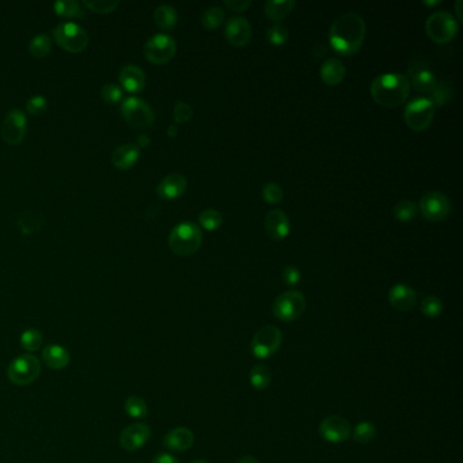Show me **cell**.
I'll list each match as a JSON object with an SVG mask.
<instances>
[{
	"label": "cell",
	"instance_id": "obj_1",
	"mask_svg": "<svg viewBox=\"0 0 463 463\" xmlns=\"http://www.w3.org/2000/svg\"><path fill=\"white\" fill-rule=\"evenodd\" d=\"M366 39V22L360 14L349 11L333 22L329 32V42L342 56L355 55Z\"/></svg>",
	"mask_w": 463,
	"mask_h": 463
},
{
	"label": "cell",
	"instance_id": "obj_2",
	"mask_svg": "<svg viewBox=\"0 0 463 463\" xmlns=\"http://www.w3.org/2000/svg\"><path fill=\"white\" fill-rule=\"evenodd\" d=\"M411 92L408 77L397 72L378 75L371 83V95L375 102L384 108H397L402 105Z\"/></svg>",
	"mask_w": 463,
	"mask_h": 463
},
{
	"label": "cell",
	"instance_id": "obj_3",
	"mask_svg": "<svg viewBox=\"0 0 463 463\" xmlns=\"http://www.w3.org/2000/svg\"><path fill=\"white\" fill-rule=\"evenodd\" d=\"M203 244V233L193 221L177 224L168 235V246L177 255H192L200 249Z\"/></svg>",
	"mask_w": 463,
	"mask_h": 463
},
{
	"label": "cell",
	"instance_id": "obj_4",
	"mask_svg": "<svg viewBox=\"0 0 463 463\" xmlns=\"http://www.w3.org/2000/svg\"><path fill=\"white\" fill-rule=\"evenodd\" d=\"M428 37L436 43H447L458 33V21L449 11H435L425 22Z\"/></svg>",
	"mask_w": 463,
	"mask_h": 463
},
{
	"label": "cell",
	"instance_id": "obj_5",
	"mask_svg": "<svg viewBox=\"0 0 463 463\" xmlns=\"http://www.w3.org/2000/svg\"><path fill=\"white\" fill-rule=\"evenodd\" d=\"M41 364L35 355H22L15 357L8 368L7 377L17 386H28L40 377Z\"/></svg>",
	"mask_w": 463,
	"mask_h": 463
},
{
	"label": "cell",
	"instance_id": "obj_6",
	"mask_svg": "<svg viewBox=\"0 0 463 463\" xmlns=\"http://www.w3.org/2000/svg\"><path fill=\"white\" fill-rule=\"evenodd\" d=\"M435 106L433 104L426 98L420 97L412 99L404 112V119L406 126L412 130L421 132L425 130L428 126L432 124L433 116H435Z\"/></svg>",
	"mask_w": 463,
	"mask_h": 463
},
{
	"label": "cell",
	"instance_id": "obj_7",
	"mask_svg": "<svg viewBox=\"0 0 463 463\" xmlns=\"http://www.w3.org/2000/svg\"><path fill=\"white\" fill-rule=\"evenodd\" d=\"M282 342L283 335L279 328L272 325L264 326L253 337L250 345L253 356L259 360L269 359L279 351Z\"/></svg>",
	"mask_w": 463,
	"mask_h": 463
},
{
	"label": "cell",
	"instance_id": "obj_8",
	"mask_svg": "<svg viewBox=\"0 0 463 463\" xmlns=\"http://www.w3.org/2000/svg\"><path fill=\"white\" fill-rule=\"evenodd\" d=\"M306 310V297L299 291H287L279 295L273 303V314L283 322H293Z\"/></svg>",
	"mask_w": 463,
	"mask_h": 463
},
{
	"label": "cell",
	"instance_id": "obj_9",
	"mask_svg": "<svg viewBox=\"0 0 463 463\" xmlns=\"http://www.w3.org/2000/svg\"><path fill=\"white\" fill-rule=\"evenodd\" d=\"M53 37L61 48L71 53L82 52L88 43V36L86 30L82 26L72 22H64L57 25L53 30Z\"/></svg>",
	"mask_w": 463,
	"mask_h": 463
},
{
	"label": "cell",
	"instance_id": "obj_10",
	"mask_svg": "<svg viewBox=\"0 0 463 463\" xmlns=\"http://www.w3.org/2000/svg\"><path fill=\"white\" fill-rule=\"evenodd\" d=\"M121 116L133 128H148L155 119L150 105L137 97H129L123 101Z\"/></svg>",
	"mask_w": 463,
	"mask_h": 463
},
{
	"label": "cell",
	"instance_id": "obj_11",
	"mask_svg": "<svg viewBox=\"0 0 463 463\" xmlns=\"http://www.w3.org/2000/svg\"><path fill=\"white\" fill-rule=\"evenodd\" d=\"M175 52H177L175 40L168 35H157L151 37L144 46L146 59L157 66L170 61L174 57Z\"/></svg>",
	"mask_w": 463,
	"mask_h": 463
},
{
	"label": "cell",
	"instance_id": "obj_12",
	"mask_svg": "<svg viewBox=\"0 0 463 463\" xmlns=\"http://www.w3.org/2000/svg\"><path fill=\"white\" fill-rule=\"evenodd\" d=\"M421 215L429 221L444 220L450 210L451 203L442 192H426L420 200Z\"/></svg>",
	"mask_w": 463,
	"mask_h": 463
},
{
	"label": "cell",
	"instance_id": "obj_13",
	"mask_svg": "<svg viewBox=\"0 0 463 463\" xmlns=\"http://www.w3.org/2000/svg\"><path fill=\"white\" fill-rule=\"evenodd\" d=\"M28 120L22 110L12 109L7 113L1 124V137L7 144H19L26 135Z\"/></svg>",
	"mask_w": 463,
	"mask_h": 463
},
{
	"label": "cell",
	"instance_id": "obj_14",
	"mask_svg": "<svg viewBox=\"0 0 463 463\" xmlns=\"http://www.w3.org/2000/svg\"><path fill=\"white\" fill-rule=\"evenodd\" d=\"M319 435L329 443H342L351 436V424L344 417L329 416L321 421Z\"/></svg>",
	"mask_w": 463,
	"mask_h": 463
},
{
	"label": "cell",
	"instance_id": "obj_15",
	"mask_svg": "<svg viewBox=\"0 0 463 463\" xmlns=\"http://www.w3.org/2000/svg\"><path fill=\"white\" fill-rule=\"evenodd\" d=\"M151 436V429L144 422H135L123 429L120 435V446L126 451H136L141 449Z\"/></svg>",
	"mask_w": 463,
	"mask_h": 463
},
{
	"label": "cell",
	"instance_id": "obj_16",
	"mask_svg": "<svg viewBox=\"0 0 463 463\" xmlns=\"http://www.w3.org/2000/svg\"><path fill=\"white\" fill-rule=\"evenodd\" d=\"M224 35L231 45L245 46L252 40V26L246 18L234 17L226 23Z\"/></svg>",
	"mask_w": 463,
	"mask_h": 463
},
{
	"label": "cell",
	"instance_id": "obj_17",
	"mask_svg": "<svg viewBox=\"0 0 463 463\" xmlns=\"http://www.w3.org/2000/svg\"><path fill=\"white\" fill-rule=\"evenodd\" d=\"M265 231L273 241H282L290 234V220L282 210H269L265 216Z\"/></svg>",
	"mask_w": 463,
	"mask_h": 463
},
{
	"label": "cell",
	"instance_id": "obj_18",
	"mask_svg": "<svg viewBox=\"0 0 463 463\" xmlns=\"http://www.w3.org/2000/svg\"><path fill=\"white\" fill-rule=\"evenodd\" d=\"M186 178L179 173H173L166 175L158 185L157 193L165 200H174L182 196L186 190Z\"/></svg>",
	"mask_w": 463,
	"mask_h": 463
},
{
	"label": "cell",
	"instance_id": "obj_19",
	"mask_svg": "<svg viewBox=\"0 0 463 463\" xmlns=\"http://www.w3.org/2000/svg\"><path fill=\"white\" fill-rule=\"evenodd\" d=\"M388 302L395 310L411 311L417 303V295L409 286L395 284L388 293Z\"/></svg>",
	"mask_w": 463,
	"mask_h": 463
},
{
	"label": "cell",
	"instance_id": "obj_20",
	"mask_svg": "<svg viewBox=\"0 0 463 463\" xmlns=\"http://www.w3.org/2000/svg\"><path fill=\"white\" fill-rule=\"evenodd\" d=\"M408 74L412 78V86L416 88V91L422 94H429L437 82L433 71L426 66H421L420 63L411 66Z\"/></svg>",
	"mask_w": 463,
	"mask_h": 463
},
{
	"label": "cell",
	"instance_id": "obj_21",
	"mask_svg": "<svg viewBox=\"0 0 463 463\" xmlns=\"http://www.w3.org/2000/svg\"><path fill=\"white\" fill-rule=\"evenodd\" d=\"M193 442H195V436L192 431L185 426H178V428L171 429L165 436L164 446L171 451L182 453V451L189 450L193 446Z\"/></svg>",
	"mask_w": 463,
	"mask_h": 463
},
{
	"label": "cell",
	"instance_id": "obj_22",
	"mask_svg": "<svg viewBox=\"0 0 463 463\" xmlns=\"http://www.w3.org/2000/svg\"><path fill=\"white\" fill-rule=\"evenodd\" d=\"M140 151L136 144H124L116 148L112 154V164L113 166L119 170H129L136 165L139 161Z\"/></svg>",
	"mask_w": 463,
	"mask_h": 463
},
{
	"label": "cell",
	"instance_id": "obj_23",
	"mask_svg": "<svg viewBox=\"0 0 463 463\" xmlns=\"http://www.w3.org/2000/svg\"><path fill=\"white\" fill-rule=\"evenodd\" d=\"M42 359L45 364L52 370H63L70 363V353L61 345H46L42 351Z\"/></svg>",
	"mask_w": 463,
	"mask_h": 463
},
{
	"label": "cell",
	"instance_id": "obj_24",
	"mask_svg": "<svg viewBox=\"0 0 463 463\" xmlns=\"http://www.w3.org/2000/svg\"><path fill=\"white\" fill-rule=\"evenodd\" d=\"M120 83L129 92H139L146 86V75L137 66H126L120 72Z\"/></svg>",
	"mask_w": 463,
	"mask_h": 463
},
{
	"label": "cell",
	"instance_id": "obj_25",
	"mask_svg": "<svg viewBox=\"0 0 463 463\" xmlns=\"http://www.w3.org/2000/svg\"><path fill=\"white\" fill-rule=\"evenodd\" d=\"M295 4L296 3L294 0H269L264 6L265 15L270 21L279 23L280 21L286 19L291 14V11L294 10Z\"/></svg>",
	"mask_w": 463,
	"mask_h": 463
},
{
	"label": "cell",
	"instance_id": "obj_26",
	"mask_svg": "<svg viewBox=\"0 0 463 463\" xmlns=\"http://www.w3.org/2000/svg\"><path fill=\"white\" fill-rule=\"evenodd\" d=\"M346 70L338 59H328L321 67V79L329 86L341 83L345 78Z\"/></svg>",
	"mask_w": 463,
	"mask_h": 463
},
{
	"label": "cell",
	"instance_id": "obj_27",
	"mask_svg": "<svg viewBox=\"0 0 463 463\" xmlns=\"http://www.w3.org/2000/svg\"><path fill=\"white\" fill-rule=\"evenodd\" d=\"M154 19L155 23L164 29V30H171L178 21V14L175 11L174 7L168 6V4H162L159 6L155 12H154Z\"/></svg>",
	"mask_w": 463,
	"mask_h": 463
},
{
	"label": "cell",
	"instance_id": "obj_28",
	"mask_svg": "<svg viewBox=\"0 0 463 463\" xmlns=\"http://www.w3.org/2000/svg\"><path fill=\"white\" fill-rule=\"evenodd\" d=\"M41 216L35 210H26L21 212L18 217V227L22 234H33L41 228Z\"/></svg>",
	"mask_w": 463,
	"mask_h": 463
},
{
	"label": "cell",
	"instance_id": "obj_29",
	"mask_svg": "<svg viewBox=\"0 0 463 463\" xmlns=\"http://www.w3.org/2000/svg\"><path fill=\"white\" fill-rule=\"evenodd\" d=\"M53 10L57 15L67 18H82L84 15L83 7L77 0H59L53 4Z\"/></svg>",
	"mask_w": 463,
	"mask_h": 463
},
{
	"label": "cell",
	"instance_id": "obj_30",
	"mask_svg": "<svg viewBox=\"0 0 463 463\" xmlns=\"http://www.w3.org/2000/svg\"><path fill=\"white\" fill-rule=\"evenodd\" d=\"M429 101L433 104V106H443L446 105L451 97H453V86L447 81H440L436 82L433 90L429 92Z\"/></svg>",
	"mask_w": 463,
	"mask_h": 463
},
{
	"label": "cell",
	"instance_id": "obj_31",
	"mask_svg": "<svg viewBox=\"0 0 463 463\" xmlns=\"http://www.w3.org/2000/svg\"><path fill=\"white\" fill-rule=\"evenodd\" d=\"M126 412L132 419H144L148 415V408L143 398L130 395L126 401Z\"/></svg>",
	"mask_w": 463,
	"mask_h": 463
},
{
	"label": "cell",
	"instance_id": "obj_32",
	"mask_svg": "<svg viewBox=\"0 0 463 463\" xmlns=\"http://www.w3.org/2000/svg\"><path fill=\"white\" fill-rule=\"evenodd\" d=\"M224 22V11L221 7H210L203 12L201 17V25L207 29V30H213L217 29L219 26H221V23Z\"/></svg>",
	"mask_w": 463,
	"mask_h": 463
},
{
	"label": "cell",
	"instance_id": "obj_33",
	"mask_svg": "<svg viewBox=\"0 0 463 463\" xmlns=\"http://www.w3.org/2000/svg\"><path fill=\"white\" fill-rule=\"evenodd\" d=\"M377 436V428L368 421L359 422L353 431V440L360 444H367L374 440Z\"/></svg>",
	"mask_w": 463,
	"mask_h": 463
},
{
	"label": "cell",
	"instance_id": "obj_34",
	"mask_svg": "<svg viewBox=\"0 0 463 463\" xmlns=\"http://www.w3.org/2000/svg\"><path fill=\"white\" fill-rule=\"evenodd\" d=\"M419 206L412 200H401L394 207V216L400 221H411L416 217Z\"/></svg>",
	"mask_w": 463,
	"mask_h": 463
},
{
	"label": "cell",
	"instance_id": "obj_35",
	"mask_svg": "<svg viewBox=\"0 0 463 463\" xmlns=\"http://www.w3.org/2000/svg\"><path fill=\"white\" fill-rule=\"evenodd\" d=\"M250 383L255 390H265L270 384V371L264 364L254 366L250 371Z\"/></svg>",
	"mask_w": 463,
	"mask_h": 463
},
{
	"label": "cell",
	"instance_id": "obj_36",
	"mask_svg": "<svg viewBox=\"0 0 463 463\" xmlns=\"http://www.w3.org/2000/svg\"><path fill=\"white\" fill-rule=\"evenodd\" d=\"M199 221H200V224L206 230L215 231V230H217L221 226V223H223V215L219 210L210 208V210H203L199 215Z\"/></svg>",
	"mask_w": 463,
	"mask_h": 463
},
{
	"label": "cell",
	"instance_id": "obj_37",
	"mask_svg": "<svg viewBox=\"0 0 463 463\" xmlns=\"http://www.w3.org/2000/svg\"><path fill=\"white\" fill-rule=\"evenodd\" d=\"M42 341H43V337H42L41 332L37 329H28L21 335V345L29 352H35L40 349Z\"/></svg>",
	"mask_w": 463,
	"mask_h": 463
},
{
	"label": "cell",
	"instance_id": "obj_38",
	"mask_svg": "<svg viewBox=\"0 0 463 463\" xmlns=\"http://www.w3.org/2000/svg\"><path fill=\"white\" fill-rule=\"evenodd\" d=\"M421 313L428 318H436L443 311V303L436 296H426L420 304Z\"/></svg>",
	"mask_w": 463,
	"mask_h": 463
},
{
	"label": "cell",
	"instance_id": "obj_39",
	"mask_svg": "<svg viewBox=\"0 0 463 463\" xmlns=\"http://www.w3.org/2000/svg\"><path fill=\"white\" fill-rule=\"evenodd\" d=\"M50 48H52L50 39L46 35H39L32 40L29 49H30V53H32L33 57L42 59V57L48 56V53L50 52Z\"/></svg>",
	"mask_w": 463,
	"mask_h": 463
},
{
	"label": "cell",
	"instance_id": "obj_40",
	"mask_svg": "<svg viewBox=\"0 0 463 463\" xmlns=\"http://www.w3.org/2000/svg\"><path fill=\"white\" fill-rule=\"evenodd\" d=\"M288 37H290V33H288L287 28L283 26L282 23H275L266 32V40L270 42L273 46L284 45L286 42L288 41Z\"/></svg>",
	"mask_w": 463,
	"mask_h": 463
},
{
	"label": "cell",
	"instance_id": "obj_41",
	"mask_svg": "<svg viewBox=\"0 0 463 463\" xmlns=\"http://www.w3.org/2000/svg\"><path fill=\"white\" fill-rule=\"evenodd\" d=\"M283 189L276 182H268L262 189V197L269 204H277L283 200Z\"/></svg>",
	"mask_w": 463,
	"mask_h": 463
},
{
	"label": "cell",
	"instance_id": "obj_42",
	"mask_svg": "<svg viewBox=\"0 0 463 463\" xmlns=\"http://www.w3.org/2000/svg\"><path fill=\"white\" fill-rule=\"evenodd\" d=\"M83 4L94 12L109 14L117 8L119 1L117 0H88V1H84Z\"/></svg>",
	"mask_w": 463,
	"mask_h": 463
},
{
	"label": "cell",
	"instance_id": "obj_43",
	"mask_svg": "<svg viewBox=\"0 0 463 463\" xmlns=\"http://www.w3.org/2000/svg\"><path fill=\"white\" fill-rule=\"evenodd\" d=\"M192 116H193V108L189 104L178 101L174 105L173 117H174L175 123H188L192 119Z\"/></svg>",
	"mask_w": 463,
	"mask_h": 463
},
{
	"label": "cell",
	"instance_id": "obj_44",
	"mask_svg": "<svg viewBox=\"0 0 463 463\" xmlns=\"http://www.w3.org/2000/svg\"><path fill=\"white\" fill-rule=\"evenodd\" d=\"M101 95L104 98L105 102L108 104H117L121 101L123 98V90L120 86L115 83H108L104 86L102 91H101Z\"/></svg>",
	"mask_w": 463,
	"mask_h": 463
},
{
	"label": "cell",
	"instance_id": "obj_45",
	"mask_svg": "<svg viewBox=\"0 0 463 463\" xmlns=\"http://www.w3.org/2000/svg\"><path fill=\"white\" fill-rule=\"evenodd\" d=\"M46 108H48V101L42 95H33V97H30V99L26 104L28 112L30 115H33V116H40L42 113H45Z\"/></svg>",
	"mask_w": 463,
	"mask_h": 463
},
{
	"label": "cell",
	"instance_id": "obj_46",
	"mask_svg": "<svg viewBox=\"0 0 463 463\" xmlns=\"http://www.w3.org/2000/svg\"><path fill=\"white\" fill-rule=\"evenodd\" d=\"M282 277H283L284 284H287L290 287H294V286H296L300 282L302 275H300V270L297 268H295V266H286L283 269Z\"/></svg>",
	"mask_w": 463,
	"mask_h": 463
},
{
	"label": "cell",
	"instance_id": "obj_47",
	"mask_svg": "<svg viewBox=\"0 0 463 463\" xmlns=\"http://www.w3.org/2000/svg\"><path fill=\"white\" fill-rule=\"evenodd\" d=\"M224 6L230 10V11H235V12H242L245 10H248L252 6V0H226Z\"/></svg>",
	"mask_w": 463,
	"mask_h": 463
},
{
	"label": "cell",
	"instance_id": "obj_48",
	"mask_svg": "<svg viewBox=\"0 0 463 463\" xmlns=\"http://www.w3.org/2000/svg\"><path fill=\"white\" fill-rule=\"evenodd\" d=\"M152 463H179L177 458H174L173 455H170L168 453H161L158 454L154 460H152Z\"/></svg>",
	"mask_w": 463,
	"mask_h": 463
},
{
	"label": "cell",
	"instance_id": "obj_49",
	"mask_svg": "<svg viewBox=\"0 0 463 463\" xmlns=\"http://www.w3.org/2000/svg\"><path fill=\"white\" fill-rule=\"evenodd\" d=\"M150 143V139L146 136V135H140L139 137H137V146H143V147H146L147 144Z\"/></svg>",
	"mask_w": 463,
	"mask_h": 463
},
{
	"label": "cell",
	"instance_id": "obj_50",
	"mask_svg": "<svg viewBox=\"0 0 463 463\" xmlns=\"http://www.w3.org/2000/svg\"><path fill=\"white\" fill-rule=\"evenodd\" d=\"M237 463H259L255 458H253V457H242L241 460H238V462Z\"/></svg>",
	"mask_w": 463,
	"mask_h": 463
},
{
	"label": "cell",
	"instance_id": "obj_51",
	"mask_svg": "<svg viewBox=\"0 0 463 463\" xmlns=\"http://www.w3.org/2000/svg\"><path fill=\"white\" fill-rule=\"evenodd\" d=\"M461 6H462V0H458V1H457V14H458V21H461V19H462V17H461Z\"/></svg>",
	"mask_w": 463,
	"mask_h": 463
},
{
	"label": "cell",
	"instance_id": "obj_52",
	"mask_svg": "<svg viewBox=\"0 0 463 463\" xmlns=\"http://www.w3.org/2000/svg\"><path fill=\"white\" fill-rule=\"evenodd\" d=\"M168 136H175V135H177V126H168Z\"/></svg>",
	"mask_w": 463,
	"mask_h": 463
},
{
	"label": "cell",
	"instance_id": "obj_53",
	"mask_svg": "<svg viewBox=\"0 0 463 463\" xmlns=\"http://www.w3.org/2000/svg\"><path fill=\"white\" fill-rule=\"evenodd\" d=\"M425 4H428V6H436V4H440V1L437 0V1H424Z\"/></svg>",
	"mask_w": 463,
	"mask_h": 463
},
{
	"label": "cell",
	"instance_id": "obj_54",
	"mask_svg": "<svg viewBox=\"0 0 463 463\" xmlns=\"http://www.w3.org/2000/svg\"><path fill=\"white\" fill-rule=\"evenodd\" d=\"M192 463H207L206 461H201V460H199V461H195V462Z\"/></svg>",
	"mask_w": 463,
	"mask_h": 463
}]
</instances>
